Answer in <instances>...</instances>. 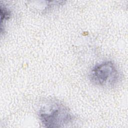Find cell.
<instances>
[{"label": "cell", "mask_w": 128, "mask_h": 128, "mask_svg": "<svg viewBox=\"0 0 128 128\" xmlns=\"http://www.w3.org/2000/svg\"><path fill=\"white\" fill-rule=\"evenodd\" d=\"M38 116L44 126L63 128L72 124L74 116L64 104L57 100H48L40 106Z\"/></svg>", "instance_id": "obj_1"}, {"label": "cell", "mask_w": 128, "mask_h": 128, "mask_svg": "<svg viewBox=\"0 0 128 128\" xmlns=\"http://www.w3.org/2000/svg\"><path fill=\"white\" fill-rule=\"evenodd\" d=\"M90 80L96 86L112 88L116 86L121 80V76L116 64L110 60L97 64L92 68Z\"/></svg>", "instance_id": "obj_2"}, {"label": "cell", "mask_w": 128, "mask_h": 128, "mask_svg": "<svg viewBox=\"0 0 128 128\" xmlns=\"http://www.w3.org/2000/svg\"><path fill=\"white\" fill-rule=\"evenodd\" d=\"M0 28L4 24L6 21L9 20L12 15L11 12L7 7L0 5Z\"/></svg>", "instance_id": "obj_3"}]
</instances>
